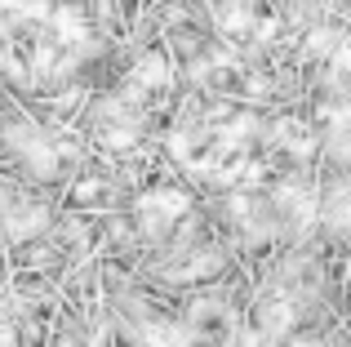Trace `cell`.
Wrapping results in <instances>:
<instances>
[{
    "instance_id": "7a4b0ae2",
    "label": "cell",
    "mask_w": 351,
    "mask_h": 347,
    "mask_svg": "<svg viewBox=\"0 0 351 347\" xmlns=\"http://www.w3.org/2000/svg\"><path fill=\"white\" fill-rule=\"evenodd\" d=\"M173 58L165 49H147V53H138L134 58V67H129V80H134L143 94H160V89H169L173 85Z\"/></svg>"
},
{
    "instance_id": "3957f363",
    "label": "cell",
    "mask_w": 351,
    "mask_h": 347,
    "mask_svg": "<svg viewBox=\"0 0 351 347\" xmlns=\"http://www.w3.org/2000/svg\"><path fill=\"white\" fill-rule=\"evenodd\" d=\"M258 14H263L258 0H218V5H214V27H218L223 40H240V36L254 32Z\"/></svg>"
},
{
    "instance_id": "6da1fadb",
    "label": "cell",
    "mask_w": 351,
    "mask_h": 347,
    "mask_svg": "<svg viewBox=\"0 0 351 347\" xmlns=\"http://www.w3.org/2000/svg\"><path fill=\"white\" fill-rule=\"evenodd\" d=\"M49 32H53V45L58 49H71V45H85L94 36V23H89V9L80 0H53L49 9Z\"/></svg>"
},
{
    "instance_id": "8992f818",
    "label": "cell",
    "mask_w": 351,
    "mask_h": 347,
    "mask_svg": "<svg viewBox=\"0 0 351 347\" xmlns=\"http://www.w3.org/2000/svg\"><path fill=\"white\" fill-rule=\"evenodd\" d=\"M293 347H316V343H293Z\"/></svg>"
},
{
    "instance_id": "277c9868",
    "label": "cell",
    "mask_w": 351,
    "mask_h": 347,
    "mask_svg": "<svg viewBox=\"0 0 351 347\" xmlns=\"http://www.w3.org/2000/svg\"><path fill=\"white\" fill-rule=\"evenodd\" d=\"M187 191H178V187H160V191H147L143 200H138V209L143 214H160V218H178V214H187Z\"/></svg>"
},
{
    "instance_id": "5b68a950",
    "label": "cell",
    "mask_w": 351,
    "mask_h": 347,
    "mask_svg": "<svg viewBox=\"0 0 351 347\" xmlns=\"http://www.w3.org/2000/svg\"><path fill=\"white\" fill-rule=\"evenodd\" d=\"M289 325H293V307L289 303H271L263 312V334H271V339H276V334H285Z\"/></svg>"
}]
</instances>
